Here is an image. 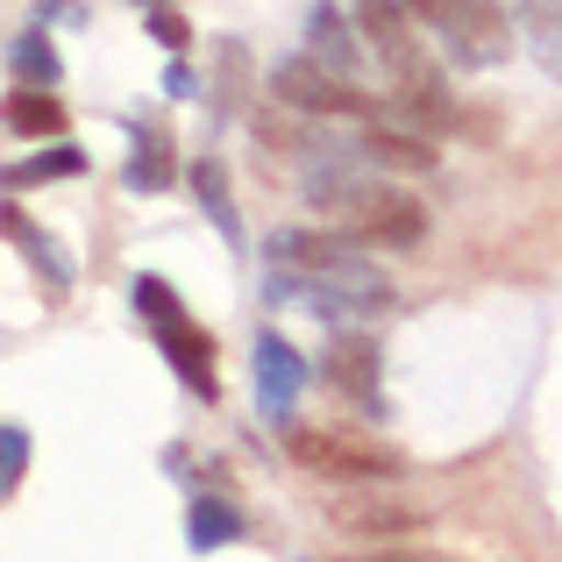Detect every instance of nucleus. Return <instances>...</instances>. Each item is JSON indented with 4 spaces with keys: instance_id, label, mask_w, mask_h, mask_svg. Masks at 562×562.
<instances>
[{
    "instance_id": "1",
    "label": "nucleus",
    "mask_w": 562,
    "mask_h": 562,
    "mask_svg": "<svg viewBox=\"0 0 562 562\" xmlns=\"http://www.w3.org/2000/svg\"><path fill=\"white\" fill-rule=\"evenodd\" d=\"M271 292H306L321 314H378L392 300L378 263H363L357 249L328 243V235H300V228H278L271 235Z\"/></svg>"
},
{
    "instance_id": "2",
    "label": "nucleus",
    "mask_w": 562,
    "mask_h": 562,
    "mask_svg": "<svg viewBox=\"0 0 562 562\" xmlns=\"http://www.w3.org/2000/svg\"><path fill=\"white\" fill-rule=\"evenodd\" d=\"M306 192H314L321 214H335L357 243H384V249H406L420 243L427 214L420 200H406V192L378 186L357 171V157H328V165H306Z\"/></svg>"
},
{
    "instance_id": "3",
    "label": "nucleus",
    "mask_w": 562,
    "mask_h": 562,
    "mask_svg": "<svg viewBox=\"0 0 562 562\" xmlns=\"http://www.w3.org/2000/svg\"><path fill=\"white\" fill-rule=\"evenodd\" d=\"M357 22H363V36H371V50L392 65L398 100H406V108H420V114H441L435 57H427V43H420V22H413L398 0H357Z\"/></svg>"
},
{
    "instance_id": "4",
    "label": "nucleus",
    "mask_w": 562,
    "mask_h": 562,
    "mask_svg": "<svg viewBox=\"0 0 562 562\" xmlns=\"http://www.w3.org/2000/svg\"><path fill=\"white\" fill-rule=\"evenodd\" d=\"M413 14H420V29L441 43V50L456 57V65H470V71H484V65H498L506 57V14L492 8V0H406Z\"/></svg>"
},
{
    "instance_id": "5",
    "label": "nucleus",
    "mask_w": 562,
    "mask_h": 562,
    "mask_svg": "<svg viewBox=\"0 0 562 562\" xmlns=\"http://www.w3.org/2000/svg\"><path fill=\"white\" fill-rule=\"evenodd\" d=\"M292 456L328 477H398V456L378 435H349V427H292Z\"/></svg>"
},
{
    "instance_id": "6",
    "label": "nucleus",
    "mask_w": 562,
    "mask_h": 562,
    "mask_svg": "<svg viewBox=\"0 0 562 562\" xmlns=\"http://www.w3.org/2000/svg\"><path fill=\"white\" fill-rule=\"evenodd\" d=\"M271 93L285 100V108H306V114H378V100L357 93V79H342V71L328 79L321 57H285V65L271 71Z\"/></svg>"
},
{
    "instance_id": "7",
    "label": "nucleus",
    "mask_w": 562,
    "mask_h": 562,
    "mask_svg": "<svg viewBox=\"0 0 562 562\" xmlns=\"http://www.w3.org/2000/svg\"><path fill=\"white\" fill-rule=\"evenodd\" d=\"M328 520L349 527V535H363V541H378V535H413V527H420V513L398 506L384 477H349V492L328 498Z\"/></svg>"
},
{
    "instance_id": "8",
    "label": "nucleus",
    "mask_w": 562,
    "mask_h": 562,
    "mask_svg": "<svg viewBox=\"0 0 562 562\" xmlns=\"http://www.w3.org/2000/svg\"><path fill=\"white\" fill-rule=\"evenodd\" d=\"M300 384H306L300 349L278 342V335H257V413H263V420L285 427L292 406H300Z\"/></svg>"
},
{
    "instance_id": "9",
    "label": "nucleus",
    "mask_w": 562,
    "mask_h": 562,
    "mask_svg": "<svg viewBox=\"0 0 562 562\" xmlns=\"http://www.w3.org/2000/svg\"><path fill=\"white\" fill-rule=\"evenodd\" d=\"M157 342H165L171 371L186 378V392H192V398H221V378H214V335L192 328V321H179V328H165Z\"/></svg>"
},
{
    "instance_id": "10",
    "label": "nucleus",
    "mask_w": 562,
    "mask_h": 562,
    "mask_svg": "<svg viewBox=\"0 0 562 562\" xmlns=\"http://www.w3.org/2000/svg\"><path fill=\"white\" fill-rule=\"evenodd\" d=\"M0 122L14 128V136H65V108H57L50 86H14L8 100H0Z\"/></svg>"
},
{
    "instance_id": "11",
    "label": "nucleus",
    "mask_w": 562,
    "mask_h": 562,
    "mask_svg": "<svg viewBox=\"0 0 562 562\" xmlns=\"http://www.w3.org/2000/svg\"><path fill=\"white\" fill-rule=\"evenodd\" d=\"M371 371H378V357H371V342H363V335H342V342L328 349V378L342 384L357 406H371V398H378V378Z\"/></svg>"
},
{
    "instance_id": "12",
    "label": "nucleus",
    "mask_w": 562,
    "mask_h": 562,
    "mask_svg": "<svg viewBox=\"0 0 562 562\" xmlns=\"http://www.w3.org/2000/svg\"><path fill=\"white\" fill-rule=\"evenodd\" d=\"M357 157L363 165H392V171H427L435 165V150H427L420 136H406V128H371V136H357Z\"/></svg>"
},
{
    "instance_id": "13",
    "label": "nucleus",
    "mask_w": 562,
    "mask_h": 562,
    "mask_svg": "<svg viewBox=\"0 0 562 562\" xmlns=\"http://www.w3.org/2000/svg\"><path fill=\"white\" fill-rule=\"evenodd\" d=\"M171 171H179L171 136H165V128H136V150H128V186H136V192H157Z\"/></svg>"
},
{
    "instance_id": "14",
    "label": "nucleus",
    "mask_w": 562,
    "mask_h": 562,
    "mask_svg": "<svg viewBox=\"0 0 562 562\" xmlns=\"http://www.w3.org/2000/svg\"><path fill=\"white\" fill-rule=\"evenodd\" d=\"M186 535H192V549H200V555H214V549H228V541L243 535V513L221 506V498H200L192 520H186Z\"/></svg>"
},
{
    "instance_id": "15",
    "label": "nucleus",
    "mask_w": 562,
    "mask_h": 562,
    "mask_svg": "<svg viewBox=\"0 0 562 562\" xmlns=\"http://www.w3.org/2000/svg\"><path fill=\"white\" fill-rule=\"evenodd\" d=\"M0 235H14V243L29 249V263H36V271L50 278V292H65V285H71V271H65V257L50 249V235H36L22 214H14V206H0Z\"/></svg>"
},
{
    "instance_id": "16",
    "label": "nucleus",
    "mask_w": 562,
    "mask_h": 562,
    "mask_svg": "<svg viewBox=\"0 0 562 562\" xmlns=\"http://www.w3.org/2000/svg\"><path fill=\"white\" fill-rule=\"evenodd\" d=\"M79 171H86L79 150H43V157H22V165H8V171H0V186L22 192V186H43V179H79Z\"/></svg>"
},
{
    "instance_id": "17",
    "label": "nucleus",
    "mask_w": 562,
    "mask_h": 562,
    "mask_svg": "<svg viewBox=\"0 0 562 562\" xmlns=\"http://www.w3.org/2000/svg\"><path fill=\"white\" fill-rule=\"evenodd\" d=\"M14 71H22L29 86H57V79H65V65H57V50H50V36H43V22L29 29V36H14Z\"/></svg>"
},
{
    "instance_id": "18",
    "label": "nucleus",
    "mask_w": 562,
    "mask_h": 562,
    "mask_svg": "<svg viewBox=\"0 0 562 562\" xmlns=\"http://www.w3.org/2000/svg\"><path fill=\"white\" fill-rule=\"evenodd\" d=\"M192 192H200V206L221 221V235H228V243H243V221H235V206H228V186H221V165H214V157H200V165H192Z\"/></svg>"
},
{
    "instance_id": "19",
    "label": "nucleus",
    "mask_w": 562,
    "mask_h": 562,
    "mask_svg": "<svg viewBox=\"0 0 562 562\" xmlns=\"http://www.w3.org/2000/svg\"><path fill=\"white\" fill-rule=\"evenodd\" d=\"M136 314L150 321V335H165V328L186 321V306H179V292H171L165 278H136Z\"/></svg>"
},
{
    "instance_id": "20",
    "label": "nucleus",
    "mask_w": 562,
    "mask_h": 562,
    "mask_svg": "<svg viewBox=\"0 0 562 562\" xmlns=\"http://www.w3.org/2000/svg\"><path fill=\"white\" fill-rule=\"evenodd\" d=\"M314 57L321 65H335L342 79H357V50H349L342 22H335V8H314Z\"/></svg>"
},
{
    "instance_id": "21",
    "label": "nucleus",
    "mask_w": 562,
    "mask_h": 562,
    "mask_svg": "<svg viewBox=\"0 0 562 562\" xmlns=\"http://www.w3.org/2000/svg\"><path fill=\"white\" fill-rule=\"evenodd\" d=\"M22 470H29V435L22 427H0V498L22 484Z\"/></svg>"
},
{
    "instance_id": "22",
    "label": "nucleus",
    "mask_w": 562,
    "mask_h": 562,
    "mask_svg": "<svg viewBox=\"0 0 562 562\" xmlns=\"http://www.w3.org/2000/svg\"><path fill=\"white\" fill-rule=\"evenodd\" d=\"M150 36L165 43V50H186V22L171 8H150Z\"/></svg>"
},
{
    "instance_id": "23",
    "label": "nucleus",
    "mask_w": 562,
    "mask_h": 562,
    "mask_svg": "<svg viewBox=\"0 0 562 562\" xmlns=\"http://www.w3.org/2000/svg\"><path fill=\"white\" fill-rule=\"evenodd\" d=\"M165 86H171V93H179V100H192V93H200V86H192V71H186V65H171V71H165Z\"/></svg>"
}]
</instances>
